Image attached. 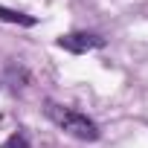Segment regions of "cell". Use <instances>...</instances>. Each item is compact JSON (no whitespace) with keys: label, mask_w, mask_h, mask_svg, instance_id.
I'll return each instance as SVG.
<instances>
[{"label":"cell","mask_w":148,"mask_h":148,"mask_svg":"<svg viewBox=\"0 0 148 148\" xmlns=\"http://www.w3.org/2000/svg\"><path fill=\"white\" fill-rule=\"evenodd\" d=\"M0 21L21 23V26H35V18L32 15H23V12H15V9H6V6H0Z\"/></svg>","instance_id":"3"},{"label":"cell","mask_w":148,"mask_h":148,"mask_svg":"<svg viewBox=\"0 0 148 148\" xmlns=\"http://www.w3.org/2000/svg\"><path fill=\"white\" fill-rule=\"evenodd\" d=\"M44 113H47V116H49L64 134L76 136V139H84V142H96V139H99V125H96L90 116H84V113H79V110H73V108H64V105L47 102Z\"/></svg>","instance_id":"1"},{"label":"cell","mask_w":148,"mask_h":148,"mask_svg":"<svg viewBox=\"0 0 148 148\" xmlns=\"http://www.w3.org/2000/svg\"><path fill=\"white\" fill-rule=\"evenodd\" d=\"M3 148H29V139H26L23 134H12V136L3 142Z\"/></svg>","instance_id":"4"},{"label":"cell","mask_w":148,"mask_h":148,"mask_svg":"<svg viewBox=\"0 0 148 148\" xmlns=\"http://www.w3.org/2000/svg\"><path fill=\"white\" fill-rule=\"evenodd\" d=\"M58 47L67 49V52L82 55V52H90V49H102L105 47V38L96 35V32H67V35L58 38Z\"/></svg>","instance_id":"2"}]
</instances>
